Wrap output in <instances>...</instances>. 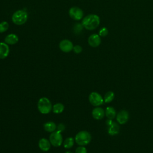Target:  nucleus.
I'll return each instance as SVG.
<instances>
[{
	"mask_svg": "<svg viewBox=\"0 0 153 153\" xmlns=\"http://www.w3.org/2000/svg\"><path fill=\"white\" fill-rule=\"evenodd\" d=\"M100 24L99 17L94 14H90L85 17L82 20L83 27L89 30H92L96 29Z\"/></svg>",
	"mask_w": 153,
	"mask_h": 153,
	"instance_id": "obj_1",
	"label": "nucleus"
},
{
	"mask_svg": "<svg viewBox=\"0 0 153 153\" xmlns=\"http://www.w3.org/2000/svg\"><path fill=\"white\" fill-rule=\"evenodd\" d=\"M27 13L25 10H19L15 11L11 17L12 22L17 25H22L25 24L27 20Z\"/></svg>",
	"mask_w": 153,
	"mask_h": 153,
	"instance_id": "obj_2",
	"label": "nucleus"
},
{
	"mask_svg": "<svg viewBox=\"0 0 153 153\" xmlns=\"http://www.w3.org/2000/svg\"><path fill=\"white\" fill-rule=\"evenodd\" d=\"M37 107L38 111L43 114H48L52 109V105L50 100L47 97L41 98L37 104Z\"/></svg>",
	"mask_w": 153,
	"mask_h": 153,
	"instance_id": "obj_3",
	"label": "nucleus"
},
{
	"mask_svg": "<svg viewBox=\"0 0 153 153\" xmlns=\"http://www.w3.org/2000/svg\"><path fill=\"white\" fill-rule=\"evenodd\" d=\"M91 140V134L87 131L78 132L75 137V141L80 146H85L88 144Z\"/></svg>",
	"mask_w": 153,
	"mask_h": 153,
	"instance_id": "obj_4",
	"label": "nucleus"
},
{
	"mask_svg": "<svg viewBox=\"0 0 153 153\" xmlns=\"http://www.w3.org/2000/svg\"><path fill=\"white\" fill-rule=\"evenodd\" d=\"M49 140L53 146L56 147L60 146L63 142V137L61 132L58 130L52 132L50 135Z\"/></svg>",
	"mask_w": 153,
	"mask_h": 153,
	"instance_id": "obj_5",
	"label": "nucleus"
},
{
	"mask_svg": "<svg viewBox=\"0 0 153 153\" xmlns=\"http://www.w3.org/2000/svg\"><path fill=\"white\" fill-rule=\"evenodd\" d=\"M88 100L90 103L94 106H99L103 104L104 100L102 96L97 92H91L88 96Z\"/></svg>",
	"mask_w": 153,
	"mask_h": 153,
	"instance_id": "obj_6",
	"label": "nucleus"
},
{
	"mask_svg": "<svg viewBox=\"0 0 153 153\" xmlns=\"http://www.w3.org/2000/svg\"><path fill=\"white\" fill-rule=\"evenodd\" d=\"M69 16L75 20H79L82 19L84 16L83 11L78 7H71L69 10Z\"/></svg>",
	"mask_w": 153,
	"mask_h": 153,
	"instance_id": "obj_7",
	"label": "nucleus"
},
{
	"mask_svg": "<svg viewBox=\"0 0 153 153\" xmlns=\"http://www.w3.org/2000/svg\"><path fill=\"white\" fill-rule=\"evenodd\" d=\"M59 48L63 52L68 53L73 50L74 45L69 39H63L59 43Z\"/></svg>",
	"mask_w": 153,
	"mask_h": 153,
	"instance_id": "obj_8",
	"label": "nucleus"
},
{
	"mask_svg": "<svg viewBox=\"0 0 153 153\" xmlns=\"http://www.w3.org/2000/svg\"><path fill=\"white\" fill-rule=\"evenodd\" d=\"M117 121L120 124H124L127 122L129 119V114L126 110L120 111L117 115Z\"/></svg>",
	"mask_w": 153,
	"mask_h": 153,
	"instance_id": "obj_9",
	"label": "nucleus"
},
{
	"mask_svg": "<svg viewBox=\"0 0 153 153\" xmlns=\"http://www.w3.org/2000/svg\"><path fill=\"white\" fill-rule=\"evenodd\" d=\"M88 43L92 47H97L101 43V38L99 34L93 33L88 38Z\"/></svg>",
	"mask_w": 153,
	"mask_h": 153,
	"instance_id": "obj_10",
	"label": "nucleus"
},
{
	"mask_svg": "<svg viewBox=\"0 0 153 153\" xmlns=\"http://www.w3.org/2000/svg\"><path fill=\"white\" fill-rule=\"evenodd\" d=\"M10 48L5 42H0V59H5L9 54Z\"/></svg>",
	"mask_w": 153,
	"mask_h": 153,
	"instance_id": "obj_11",
	"label": "nucleus"
},
{
	"mask_svg": "<svg viewBox=\"0 0 153 153\" xmlns=\"http://www.w3.org/2000/svg\"><path fill=\"white\" fill-rule=\"evenodd\" d=\"M91 114L93 117L94 119L100 120L104 117L105 115V111L103 108L100 107H96L93 109Z\"/></svg>",
	"mask_w": 153,
	"mask_h": 153,
	"instance_id": "obj_12",
	"label": "nucleus"
},
{
	"mask_svg": "<svg viewBox=\"0 0 153 153\" xmlns=\"http://www.w3.org/2000/svg\"><path fill=\"white\" fill-rule=\"evenodd\" d=\"M38 146L39 149L42 151H48L50 149L51 143L50 140L45 138H42L39 140Z\"/></svg>",
	"mask_w": 153,
	"mask_h": 153,
	"instance_id": "obj_13",
	"label": "nucleus"
},
{
	"mask_svg": "<svg viewBox=\"0 0 153 153\" xmlns=\"http://www.w3.org/2000/svg\"><path fill=\"white\" fill-rule=\"evenodd\" d=\"M19 41L18 36L14 33H10L7 35L4 39V41L6 44L10 45H14L16 44Z\"/></svg>",
	"mask_w": 153,
	"mask_h": 153,
	"instance_id": "obj_14",
	"label": "nucleus"
},
{
	"mask_svg": "<svg viewBox=\"0 0 153 153\" xmlns=\"http://www.w3.org/2000/svg\"><path fill=\"white\" fill-rule=\"evenodd\" d=\"M108 133L111 136L115 135L119 133L120 127L119 125L115 123L112 121V123L108 126Z\"/></svg>",
	"mask_w": 153,
	"mask_h": 153,
	"instance_id": "obj_15",
	"label": "nucleus"
},
{
	"mask_svg": "<svg viewBox=\"0 0 153 153\" xmlns=\"http://www.w3.org/2000/svg\"><path fill=\"white\" fill-rule=\"evenodd\" d=\"M105 115L109 120L114 119L116 116V111L112 106H108L105 109Z\"/></svg>",
	"mask_w": 153,
	"mask_h": 153,
	"instance_id": "obj_16",
	"label": "nucleus"
},
{
	"mask_svg": "<svg viewBox=\"0 0 153 153\" xmlns=\"http://www.w3.org/2000/svg\"><path fill=\"white\" fill-rule=\"evenodd\" d=\"M57 128L56 124L53 121H48L44 124V129L47 132H53Z\"/></svg>",
	"mask_w": 153,
	"mask_h": 153,
	"instance_id": "obj_17",
	"label": "nucleus"
},
{
	"mask_svg": "<svg viewBox=\"0 0 153 153\" xmlns=\"http://www.w3.org/2000/svg\"><path fill=\"white\" fill-rule=\"evenodd\" d=\"M65 109L64 105L61 103H57L53 105L52 107L53 112L55 114H60L62 113Z\"/></svg>",
	"mask_w": 153,
	"mask_h": 153,
	"instance_id": "obj_18",
	"label": "nucleus"
},
{
	"mask_svg": "<svg viewBox=\"0 0 153 153\" xmlns=\"http://www.w3.org/2000/svg\"><path fill=\"white\" fill-rule=\"evenodd\" d=\"M74 144V139L72 137L66 138L63 142V146L66 149L71 148Z\"/></svg>",
	"mask_w": 153,
	"mask_h": 153,
	"instance_id": "obj_19",
	"label": "nucleus"
},
{
	"mask_svg": "<svg viewBox=\"0 0 153 153\" xmlns=\"http://www.w3.org/2000/svg\"><path fill=\"white\" fill-rule=\"evenodd\" d=\"M114 96H115V94L113 91H108L104 96L103 100L105 103H108L113 100Z\"/></svg>",
	"mask_w": 153,
	"mask_h": 153,
	"instance_id": "obj_20",
	"label": "nucleus"
},
{
	"mask_svg": "<svg viewBox=\"0 0 153 153\" xmlns=\"http://www.w3.org/2000/svg\"><path fill=\"white\" fill-rule=\"evenodd\" d=\"M9 27V25L8 22L5 21H3L0 23V33H3L6 32Z\"/></svg>",
	"mask_w": 153,
	"mask_h": 153,
	"instance_id": "obj_21",
	"label": "nucleus"
},
{
	"mask_svg": "<svg viewBox=\"0 0 153 153\" xmlns=\"http://www.w3.org/2000/svg\"><path fill=\"white\" fill-rule=\"evenodd\" d=\"M83 26L82 24L80 23H76L74 26V32L76 33H79L81 30H82L83 28Z\"/></svg>",
	"mask_w": 153,
	"mask_h": 153,
	"instance_id": "obj_22",
	"label": "nucleus"
},
{
	"mask_svg": "<svg viewBox=\"0 0 153 153\" xmlns=\"http://www.w3.org/2000/svg\"><path fill=\"white\" fill-rule=\"evenodd\" d=\"M108 34V30L106 27H103L99 31V35L100 37H105Z\"/></svg>",
	"mask_w": 153,
	"mask_h": 153,
	"instance_id": "obj_23",
	"label": "nucleus"
},
{
	"mask_svg": "<svg viewBox=\"0 0 153 153\" xmlns=\"http://www.w3.org/2000/svg\"><path fill=\"white\" fill-rule=\"evenodd\" d=\"M87 149L82 146H78L75 149V153H87Z\"/></svg>",
	"mask_w": 153,
	"mask_h": 153,
	"instance_id": "obj_24",
	"label": "nucleus"
},
{
	"mask_svg": "<svg viewBox=\"0 0 153 153\" xmlns=\"http://www.w3.org/2000/svg\"><path fill=\"white\" fill-rule=\"evenodd\" d=\"M73 50L76 53V54H79L80 53H81V51H82V48L81 46L79 45H76L75 46H74L73 48Z\"/></svg>",
	"mask_w": 153,
	"mask_h": 153,
	"instance_id": "obj_25",
	"label": "nucleus"
},
{
	"mask_svg": "<svg viewBox=\"0 0 153 153\" xmlns=\"http://www.w3.org/2000/svg\"><path fill=\"white\" fill-rule=\"evenodd\" d=\"M57 130L62 132V131H63L65 128V126L63 124H60L58 125V126L57 127Z\"/></svg>",
	"mask_w": 153,
	"mask_h": 153,
	"instance_id": "obj_26",
	"label": "nucleus"
},
{
	"mask_svg": "<svg viewBox=\"0 0 153 153\" xmlns=\"http://www.w3.org/2000/svg\"><path fill=\"white\" fill-rule=\"evenodd\" d=\"M65 153H73L72 152H71V151H66Z\"/></svg>",
	"mask_w": 153,
	"mask_h": 153,
	"instance_id": "obj_27",
	"label": "nucleus"
}]
</instances>
